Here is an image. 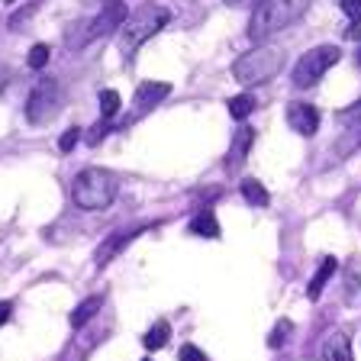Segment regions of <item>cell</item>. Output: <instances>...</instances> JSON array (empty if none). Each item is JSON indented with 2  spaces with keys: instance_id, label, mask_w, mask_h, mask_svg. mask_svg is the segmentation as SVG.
Listing matches in <instances>:
<instances>
[{
  "instance_id": "6da1fadb",
  "label": "cell",
  "mask_w": 361,
  "mask_h": 361,
  "mask_svg": "<svg viewBox=\"0 0 361 361\" xmlns=\"http://www.w3.org/2000/svg\"><path fill=\"white\" fill-rule=\"evenodd\" d=\"M310 4L313 0H262L255 13H252V20H248V39L262 42V39L293 26L310 10Z\"/></svg>"
},
{
  "instance_id": "7a4b0ae2",
  "label": "cell",
  "mask_w": 361,
  "mask_h": 361,
  "mask_svg": "<svg viewBox=\"0 0 361 361\" xmlns=\"http://www.w3.org/2000/svg\"><path fill=\"white\" fill-rule=\"evenodd\" d=\"M116 190H120V180L116 174L106 171V168H84L81 174L71 184V200L81 207V210H106L113 200H116Z\"/></svg>"
},
{
  "instance_id": "3957f363",
  "label": "cell",
  "mask_w": 361,
  "mask_h": 361,
  "mask_svg": "<svg viewBox=\"0 0 361 361\" xmlns=\"http://www.w3.org/2000/svg\"><path fill=\"white\" fill-rule=\"evenodd\" d=\"M281 68H284V52L274 45H258L233 61V78L242 87H255V84L271 81Z\"/></svg>"
},
{
  "instance_id": "277c9868",
  "label": "cell",
  "mask_w": 361,
  "mask_h": 361,
  "mask_svg": "<svg viewBox=\"0 0 361 361\" xmlns=\"http://www.w3.org/2000/svg\"><path fill=\"white\" fill-rule=\"evenodd\" d=\"M168 20H171V13H168L165 7H155V4H149V7H142L139 13H133L120 30V52L126 55V59H133L158 30H165Z\"/></svg>"
},
{
  "instance_id": "5b68a950",
  "label": "cell",
  "mask_w": 361,
  "mask_h": 361,
  "mask_svg": "<svg viewBox=\"0 0 361 361\" xmlns=\"http://www.w3.org/2000/svg\"><path fill=\"white\" fill-rule=\"evenodd\" d=\"M338 59H342V52H338V45H316V49H310L307 55H300L297 59V65H293V87H313L319 78L329 71L332 65H338Z\"/></svg>"
},
{
  "instance_id": "8992f818",
  "label": "cell",
  "mask_w": 361,
  "mask_h": 361,
  "mask_svg": "<svg viewBox=\"0 0 361 361\" xmlns=\"http://www.w3.org/2000/svg\"><path fill=\"white\" fill-rule=\"evenodd\" d=\"M61 106V87L55 78H42L36 87L30 90V97H26V123L32 126H45V123L52 120L55 113Z\"/></svg>"
},
{
  "instance_id": "52a82bcc",
  "label": "cell",
  "mask_w": 361,
  "mask_h": 361,
  "mask_svg": "<svg viewBox=\"0 0 361 361\" xmlns=\"http://www.w3.org/2000/svg\"><path fill=\"white\" fill-rule=\"evenodd\" d=\"M129 20V10H126V4H116V0H106L104 7H100V13L94 16V20H87L81 26V36L71 42V49L75 45H87V42H94V39H100V36H110L113 30H123V23Z\"/></svg>"
},
{
  "instance_id": "ba28073f",
  "label": "cell",
  "mask_w": 361,
  "mask_h": 361,
  "mask_svg": "<svg viewBox=\"0 0 361 361\" xmlns=\"http://www.w3.org/2000/svg\"><path fill=\"white\" fill-rule=\"evenodd\" d=\"M145 229H149V226H135V229H116L113 235H106V239L97 245V252H94V264H97V268L110 264L113 258L120 255V252L135 239V235H142Z\"/></svg>"
},
{
  "instance_id": "9c48e42d",
  "label": "cell",
  "mask_w": 361,
  "mask_h": 361,
  "mask_svg": "<svg viewBox=\"0 0 361 361\" xmlns=\"http://www.w3.org/2000/svg\"><path fill=\"white\" fill-rule=\"evenodd\" d=\"M336 120L345 126V135H342V142L336 149H338V155H348V152H355L361 145V100L352 104L348 110H338Z\"/></svg>"
},
{
  "instance_id": "30bf717a",
  "label": "cell",
  "mask_w": 361,
  "mask_h": 361,
  "mask_svg": "<svg viewBox=\"0 0 361 361\" xmlns=\"http://www.w3.org/2000/svg\"><path fill=\"white\" fill-rule=\"evenodd\" d=\"M287 126L297 135H313L319 129V110L313 104H287Z\"/></svg>"
},
{
  "instance_id": "8fae6325",
  "label": "cell",
  "mask_w": 361,
  "mask_h": 361,
  "mask_svg": "<svg viewBox=\"0 0 361 361\" xmlns=\"http://www.w3.org/2000/svg\"><path fill=\"white\" fill-rule=\"evenodd\" d=\"M252 145H255V129L242 123V126L233 133V145H229V155H226V168H229V171H239V168L245 165Z\"/></svg>"
},
{
  "instance_id": "7c38bea8",
  "label": "cell",
  "mask_w": 361,
  "mask_h": 361,
  "mask_svg": "<svg viewBox=\"0 0 361 361\" xmlns=\"http://www.w3.org/2000/svg\"><path fill=\"white\" fill-rule=\"evenodd\" d=\"M168 94H171V84L168 81H142L139 84V90H135V110L139 113L152 110V106L161 104Z\"/></svg>"
},
{
  "instance_id": "4fadbf2b",
  "label": "cell",
  "mask_w": 361,
  "mask_h": 361,
  "mask_svg": "<svg viewBox=\"0 0 361 361\" xmlns=\"http://www.w3.org/2000/svg\"><path fill=\"white\" fill-rule=\"evenodd\" d=\"M323 361H355L348 332H329L323 342Z\"/></svg>"
},
{
  "instance_id": "5bb4252c",
  "label": "cell",
  "mask_w": 361,
  "mask_h": 361,
  "mask_svg": "<svg viewBox=\"0 0 361 361\" xmlns=\"http://www.w3.org/2000/svg\"><path fill=\"white\" fill-rule=\"evenodd\" d=\"M100 336L104 332L100 329H94V332H84V329H78V338L71 342V345L61 352V361H84L90 352H94V345L100 342Z\"/></svg>"
},
{
  "instance_id": "9a60e30c",
  "label": "cell",
  "mask_w": 361,
  "mask_h": 361,
  "mask_svg": "<svg viewBox=\"0 0 361 361\" xmlns=\"http://www.w3.org/2000/svg\"><path fill=\"white\" fill-rule=\"evenodd\" d=\"M336 268H338V262H336V258H323V264L316 268L313 281H310V287H307V297H310V300H319V293H323V287L332 281V274H336Z\"/></svg>"
},
{
  "instance_id": "2e32d148",
  "label": "cell",
  "mask_w": 361,
  "mask_h": 361,
  "mask_svg": "<svg viewBox=\"0 0 361 361\" xmlns=\"http://www.w3.org/2000/svg\"><path fill=\"white\" fill-rule=\"evenodd\" d=\"M100 310H104V297H100V293H94V297H87L84 303H78V307H75V313H71V326H75V329H84V326H87L90 319L100 313Z\"/></svg>"
},
{
  "instance_id": "e0dca14e",
  "label": "cell",
  "mask_w": 361,
  "mask_h": 361,
  "mask_svg": "<svg viewBox=\"0 0 361 361\" xmlns=\"http://www.w3.org/2000/svg\"><path fill=\"white\" fill-rule=\"evenodd\" d=\"M194 235H203V239H219V219L213 216V210H200L188 226Z\"/></svg>"
},
{
  "instance_id": "ac0fdd59",
  "label": "cell",
  "mask_w": 361,
  "mask_h": 361,
  "mask_svg": "<svg viewBox=\"0 0 361 361\" xmlns=\"http://www.w3.org/2000/svg\"><path fill=\"white\" fill-rule=\"evenodd\" d=\"M168 338H171V326H168V319H158V323L142 336V345L149 348V352H158V348L168 345Z\"/></svg>"
},
{
  "instance_id": "d6986e66",
  "label": "cell",
  "mask_w": 361,
  "mask_h": 361,
  "mask_svg": "<svg viewBox=\"0 0 361 361\" xmlns=\"http://www.w3.org/2000/svg\"><path fill=\"white\" fill-rule=\"evenodd\" d=\"M239 190H242V197H245L252 207H268L271 203V197H268V190H264V184L262 180H255V178H245L239 184Z\"/></svg>"
},
{
  "instance_id": "ffe728a7",
  "label": "cell",
  "mask_w": 361,
  "mask_h": 361,
  "mask_svg": "<svg viewBox=\"0 0 361 361\" xmlns=\"http://www.w3.org/2000/svg\"><path fill=\"white\" fill-rule=\"evenodd\" d=\"M226 106H229V113H233V120H245L248 113L255 110V97H252V94H239V97H233Z\"/></svg>"
},
{
  "instance_id": "44dd1931",
  "label": "cell",
  "mask_w": 361,
  "mask_h": 361,
  "mask_svg": "<svg viewBox=\"0 0 361 361\" xmlns=\"http://www.w3.org/2000/svg\"><path fill=\"white\" fill-rule=\"evenodd\" d=\"M123 100L116 90H100V113H104V120H113L116 113H120Z\"/></svg>"
},
{
  "instance_id": "7402d4cb",
  "label": "cell",
  "mask_w": 361,
  "mask_h": 361,
  "mask_svg": "<svg viewBox=\"0 0 361 361\" xmlns=\"http://www.w3.org/2000/svg\"><path fill=\"white\" fill-rule=\"evenodd\" d=\"M290 329H293L290 319H278V326H274V329H271V336H268V345L271 348H281L287 338H290Z\"/></svg>"
},
{
  "instance_id": "603a6c76",
  "label": "cell",
  "mask_w": 361,
  "mask_h": 361,
  "mask_svg": "<svg viewBox=\"0 0 361 361\" xmlns=\"http://www.w3.org/2000/svg\"><path fill=\"white\" fill-rule=\"evenodd\" d=\"M49 55H52V52H49V45H45V42L32 45V49H30V68H45V65H49Z\"/></svg>"
},
{
  "instance_id": "cb8c5ba5",
  "label": "cell",
  "mask_w": 361,
  "mask_h": 361,
  "mask_svg": "<svg viewBox=\"0 0 361 361\" xmlns=\"http://www.w3.org/2000/svg\"><path fill=\"white\" fill-rule=\"evenodd\" d=\"M338 7H342V13L348 16L352 26H358L361 23V0H338Z\"/></svg>"
},
{
  "instance_id": "d4e9b609",
  "label": "cell",
  "mask_w": 361,
  "mask_h": 361,
  "mask_svg": "<svg viewBox=\"0 0 361 361\" xmlns=\"http://www.w3.org/2000/svg\"><path fill=\"white\" fill-rule=\"evenodd\" d=\"M78 139H81V129H78V126L65 129V135L59 139V149H61V152H71V149L78 145Z\"/></svg>"
},
{
  "instance_id": "484cf974",
  "label": "cell",
  "mask_w": 361,
  "mask_h": 361,
  "mask_svg": "<svg viewBox=\"0 0 361 361\" xmlns=\"http://www.w3.org/2000/svg\"><path fill=\"white\" fill-rule=\"evenodd\" d=\"M180 361H210L197 345H180Z\"/></svg>"
},
{
  "instance_id": "4316f807",
  "label": "cell",
  "mask_w": 361,
  "mask_h": 361,
  "mask_svg": "<svg viewBox=\"0 0 361 361\" xmlns=\"http://www.w3.org/2000/svg\"><path fill=\"white\" fill-rule=\"evenodd\" d=\"M106 129H110V126H106V120H104V123H97V126H94V133L87 135V142H90V145H97V142H100V135H106Z\"/></svg>"
},
{
  "instance_id": "83f0119b",
  "label": "cell",
  "mask_w": 361,
  "mask_h": 361,
  "mask_svg": "<svg viewBox=\"0 0 361 361\" xmlns=\"http://www.w3.org/2000/svg\"><path fill=\"white\" fill-rule=\"evenodd\" d=\"M226 7H258L262 0H223Z\"/></svg>"
},
{
  "instance_id": "f1b7e54d",
  "label": "cell",
  "mask_w": 361,
  "mask_h": 361,
  "mask_svg": "<svg viewBox=\"0 0 361 361\" xmlns=\"http://www.w3.org/2000/svg\"><path fill=\"white\" fill-rule=\"evenodd\" d=\"M10 313H13V303L4 300V303H0V326H4V323L10 319Z\"/></svg>"
},
{
  "instance_id": "f546056e",
  "label": "cell",
  "mask_w": 361,
  "mask_h": 361,
  "mask_svg": "<svg viewBox=\"0 0 361 361\" xmlns=\"http://www.w3.org/2000/svg\"><path fill=\"white\" fill-rule=\"evenodd\" d=\"M7 84H10V68H7V65H0V94L7 90Z\"/></svg>"
},
{
  "instance_id": "4dcf8cb0",
  "label": "cell",
  "mask_w": 361,
  "mask_h": 361,
  "mask_svg": "<svg viewBox=\"0 0 361 361\" xmlns=\"http://www.w3.org/2000/svg\"><path fill=\"white\" fill-rule=\"evenodd\" d=\"M358 65H361V49H358Z\"/></svg>"
},
{
  "instance_id": "1f68e13d",
  "label": "cell",
  "mask_w": 361,
  "mask_h": 361,
  "mask_svg": "<svg viewBox=\"0 0 361 361\" xmlns=\"http://www.w3.org/2000/svg\"><path fill=\"white\" fill-rule=\"evenodd\" d=\"M142 361H152V358H142Z\"/></svg>"
}]
</instances>
